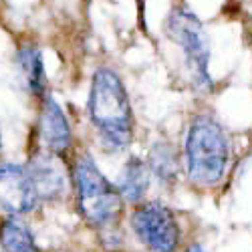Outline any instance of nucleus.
<instances>
[{
  "label": "nucleus",
  "mask_w": 252,
  "mask_h": 252,
  "mask_svg": "<svg viewBox=\"0 0 252 252\" xmlns=\"http://www.w3.org/2000/svg\"><path fill=\"white\" fill-rule=\"evenodd\" d=\"M182 252H204V248H202L198 242H192V244H188Z\"/></svg>",
  "instance_id": "ddd939ff"
},
{
  "label": "nucleus",
  "mask_w": 252,
  "mask_h": 252,
  "mask_svg": "<svg viewBox=\"0 0 252 252\" xmlns=\"http://www.w3.org/2000/svg\"><path fill=\"white\" fill-rule=\"evenodd\" d=\"M2 148H4V141H2V129H0V156H2Z\"/></svg>",
  "instance_id": "4468645a"
},
{
  "label": "nucleus",
  "mask_w": 252,
  "mask_h": 252,
  "mask_svg": "<svg viewBox=\"0 0 252 252\" xmlns=\"http://www.w3.org/2000/svg\"><path fill=\"white\" fill-rule=\"evenodd\" d=\"M40 206L25 163L0 161V214L25 218Z\"/></svg>",
  "instance_id": "6e6552de"
},
{
  "label": "nucleus",
  "mask_w": 252,
  "mask_h": 252,
  "mask_svg": "<svg viewBox=\"0 0 252 252\" xmlns=\"http://www.w3.org/2000/svg\"><path fill=\"white\" fill-rule=\"evenodd\" d=\"M145 163L150 167L152 180H156L165 190H172L184 172V158L178 145L170 139H158L150 145Z\"/></svg>",
  "instance_id": "1a4fd4ad"
},
{
  "label": "nucleus",
  "mask_w": 252,
  "mask_h": 252,
  "mask_svg": "<svg viewBox=\"0 0 252 252\" xmlns=\"http://www.w3.org/2000/svg\"><path fill=\"white\" fill-rule=\"evenodd\" d=\"M34 139V145L63 159H71L77 152L73 123L63 105L51 93L38 101Z\"/></svg>",
  "instance_id": "0eeeda50"
},
{
  "label": "nucleus",
  "mask_w": 252,
  "mask_h": 252,
  "mask_svg": "<svg viewBox=\"0 0 252 252\" xmlns=\"http://www.w3.org/2000/svg\"><path fill=\"white\" fill-rule=\"evenodd\" d=\"M71 184L77 214L87 228L101 238L105 250H117L121 244V220L125 204L117 186L101 172L93 154L77 150L71 158Z\"/></svg>",
  "instance_id": "f257e3e1"
},
{
  "label": "nucleus",
  "mask_w": 252,
  "mask_h": 252,
  "mask_svg": "<svg viewBox=\"0 0 252 252\" xmlns=\"http://www.w3.org/2000/svg\"><path fill=\"white\" fill-rule=\"evenodd\" d=\"M129 228L148 252H178L182 226L178 214L159 200H143L129 210Z\"/></svg>",
  "instance_id": "39448f33"
},
{
  "label": "nucleus",
  "mask_w": 252,
  "mask_h": 252,
  "mask_svg": "<svg viewBox=\"0 0 252 252\" xmlns=\"http://www.w3.org/2000/svg\"><path fill=\"white\" fill-rule=\"evenodd\" d=\"M109 252H131V250H121V248H117V250H109Z\"/></svg>",
  "instance_id": "2eb2a0df"
},
{
  "label": "nucleus",
  "mask_w": 252,
  "mask_h": 252,
  "mask_svg": "<svg viewBox=\"0 0 252 252\" xmlns=\"http://www.w3.org/2000/svg\"><path fill=\"white\" fill-rule=\"evenodd\" d=\"M87 117L101 150L119 154L135 139V113L121 75L111 67H99L89 85Z\"/></svg>",
  "instance_id": "f03ea898"
},
{
  "label": "nucleus",
  "mask_w": 252,
  "mask_h": 252,
  "mask_svg": "<svg viewBox=\"0 0 252 252\" xmlns=\"http://www.w3.org/2000/svg\"><path fill=\"white\" fill-rule=\"evenodd\" d=\"M25 167L40 204H63L69 196H73L71 159H63L38 145H32Z\"/></svg>",
  "instance_id": "423d86ee"
},
{
  "label": "nucleus",
  "mask_w": 252,
  "mask_h": 252,
  "mask_svg": "<svg viewBox=\"0 0 252 252\" xmlns=\"http://www.w3.org/2000/svg\"><path fill=\"white\" fill-rule=\"evenodd\" d=\"M40 252H43V250H40ZM51 252H55V250H51Z\"/></svg>",
  "instance_id": "dca6fc26"
},
{
  "label": "nucleus",
  "mask_w": 252,
  "mask_h": 252,
  "mask_svg": "<svg viewBox=\"0 0 252 252\" xmlns=\"http://www.w3.org/2000/svg\"><path fill=\"white\" fill-rule=\"evenodd\" d=\"M0 252H40L36 236L25 218H0Z\"/></svg>",
  "instance_id": "f8f14e48"
},
{
  "label": "nucleus",
  "mask_w": 252,
  "mask_h": 252,
  "mask_svg": "<svg viewBox=\"0 0 252 252\" xmlns=\"http://www.w3.org/2000/svg\"><path fill=\"white\" fill-rule=\"evenodd\" d=\"M165 34L184 53L186 71L192 79V85L200 93H212L214 83L210 77V36L202 20L188 8L178 4L170 10L165 20Z\"/></svg>",
  "instance_id": "20e7f679"
},
{
  "label": "nucleus",
  "mask_w": 252,
  "mask_h": 252,
  "mask_svg": "<svg viewBox=\"0 0 252 252\" xmlns=\"http://www.w3.org/2000/svg\"><path fill=\"white\" fill-rule=\"evenodd\" d=\"M115 186L125 206L131 208V206L141 204L152 186V174H150V167L145 163V159L135 154L127 156Z\"/></svg>",
  "instance_id": "9b49d317"
},
{
  "label": "nucleus",
  "mask_w": 252,
  "mask_h": 252,
  "mask_svg": "<svg viewBox=\"0 0 252 252\" xmlns=\"http://www.w3.org/2000/svg\"><path fill=\"white\" fill-rule=\"evenodd\" d=\"M16 71L23 81V87L31 97L40 101L45 95H49V77L45 71V61L43 53L34 43H25L16 49L14 55Z\"/></svg>",
  "instance_id": "9d476101"
},
{
  "label": "nucleus",
  "mask_w": 252,
  "mask_h": 252,
  "mask_svg": "<svg viewBox=\"0 0 252 252\" xmlns=\"http://www.w3.org/2000/svg\"><path fill=\"white\" fill-rule=\"evenodd\" d=\"M184 172L198 190L222 184L230 163V139L222 123L210 113H198L188 125L184 139Z\"/></svg>",
  "instance_id": "7ed1b4c3"
}]
</instances>
